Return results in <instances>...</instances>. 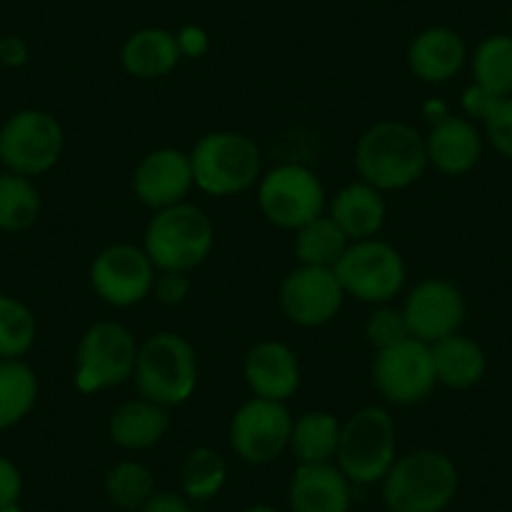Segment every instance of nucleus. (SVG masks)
<instances>
[{
  "mask_svg": "<svg viewBox=\"0 0 512 512\" xmlns=\"http://www.w3.org/2000/svg\"><path fill=\"white\" fill-rule=\"evenodd\" d=\"M63 128L51 113L28 108L16 113L0 131V161L8 171L38 176L51 171L63 154Z\"/></svg>",
  "mask_w": 512,
  "mask_h": 512,
  "instance_id": "obj_10",
  "label": "nucleus"
},
{
  "mask_svg": "<svg viewBox=\"0 0 512 512\" xmlns=\"http://www.w3.org/2000/svg\"><path fill=\"white\" fill-rule=\"evenodd\" d=\"M455 462L437 450L397 457L382 480V500L390 512H442L457 495Z\"/></svg>",
  "mask_w": 512,
  "mask_h": 512,
  "instance_id": "obj_2",
  "label": "nucleus"
},
{
  "mask_svg": "<svg viewBox=\"0 0 512 512\" xmlns=\"http://www.w3.org/2000/svg\"><path fill=\"white\" fill-rule=\"evenodd\" d=\"M487 139L502 156L512 159V96L500 98L485 118Z\"/></svg>",
  "mask_w": 512,
  "mask_h": 512,
  "instance_id": "obj_34",
  "label": "nucleus"
},
{
  "mask_svg": "<svg viewBox=\"0 0 512 512\" xmlns=\"http://www.w3.org/2000/svg\"><path fill=\"white\" fill-rule=\"evenodd\" d=\"M437 382L450 390H467L485 377L487 359L480 344L460 332L430 344Z\"/></svg>",
  "mask_w": 512,
  "mask_h": 512,
  "instance_id": "obj_24",
  "label": "nucleus"
},
{
  "mask_svg": "<svg viewBox=\"0 0 512 512\" xmlns=\"http://www.w3.org/2000/svg\"><path fill=\"white\" fill-rule=\"evenodd\" d=\"M337 467L352 485H374L397 460V427L382 407H362L339 432Z\"/></svg>",
  "mask_w": 512,
  "mask_h": 512,
  "instance_id": "obj_6",
  "label": "nucleus"
},
{
  "mask_svg": "<svg viewBox=\"0 0 512 512\" xmlns=\"http://www.w3.org/2000/svg\"><path fill=\"white\" fill-rule=\"evenodd\" d=\"M292 512H349L352 482L334 462L299 465L289 482Z\"/></svg>",
  "mask_w": 512,
  "mask_h": 512,
  "instance_id": "obj_18",
  "label": "nucleus"
},
{
  "mask_svg": "<svg viewBox=\"0 0 512 512\" xmlns=\"http://www.w3.org/2000/svg\"><path fill=\"white\" fill-rule=\"evenodd\" d=\"M28 58V46L23 38L11 36L0 41V61L8 63V66H23Z\"/></svg>",
  "mask_w": 512,
  "mask_h": 512,
  "instance_id": "obj_40",
  "label": "nucleus"
},
{
  "mask_svg": "<svg viewBox=\"0 0 512 512\" xmlns=\"http://www.w3.org/2000/svg\"><path fill=\"white\" fill-rule=\"evenodd\" d=\"M364 334H367V342L372 344L374 352L395 347V344L405 342V339L412 337L402 309L390 307V304H379V307L374 309L372 317L367 319Z\"/></svg>",
  "mask_w": 512,
  "mask_h": 512,
  "instance_id": "obj_33",
  "label": "nucleus"
},
{
  "mask_svg": "<svg viewBox=\"0 0 512 512\" xmlns=\"http://www.w3.org/2000/svg\"><path fill=\"white\" fill-rule=\"evenodd\" d=\"M194 186L209 196H236L262 176V151L239 131H211L189 154Z\"/></svg>",
  "mask_w": 512,
  "mask_h": 512,
  "instance_id": "obj_5",
  "label": "nucleus"
},
{
  "mask_svg": "<svg viewBox=\"0 0 512 512\" xmlns=\"http://www.w3.org/2000/svg\"><path fill=\"white\" fill-rule=\"evenodd\" d=\"M41 216V196L28 176L0 174V229L26 231Z\"/></svg>",
  "mask_w": 512,
  "mask_h": 512,
  "instance_id": "obj_28",
  "label": "nucleus"
},
{
  "mask_svg": "<svg viewBox=\"0 0 512 512\" xmlns=\"http://www.w3.org/2000/svg\"><path fill=\"white\" fill-rule=\"evenodd\" d=\"M359 179L384 191H400L415 184L427 169L425 136L402 121L374 123L354 149Z\"/></svg>",
  "mask_w": 512,
  "mask_h": 512,
  "instance_id": "obj_1",
  "label": "nucleus"
},
{
  "mask_svg": "<svg viewBox=\"0 0 512 512\" xmlns=\"http://www.w3.org/2000/svg\"><path fill=\"white\" fill-rule=\"evenodd\" d=\"M339 425L332 412L314 410L304 412L292 425L289 450L299 460V465H314V462H332L339 447Z\"/></svg>",
  "mask_w": 512,
  "mask_h": 512,
  "instance_id": "obj_25",
  "label": "nucleus"
},
{
  "mask_svg": "<svg viewBox=\"0 0 512 512\" xmlns=\"http://www.w3.org/2000/svg\"><path fill=\"white\" fill-rule=\"evenodd\" d=\"M139 512H194L191 500L176 492H154L149 502Z\"/></svg>",
  "mask_w": 512,
  "mask_h": 512,
  "instance_id": "obj_39",
  "label": "nucleus"
},
{
  "mask_svg": "<svg viewBox=\"0 0 512 512\" xmlns=\"http://www.w3.org/2000/svg\"><path fill=\"white\" fill-rule=\"evenodd\" d=\"M226 460L211 447H196L181 465V492L191 502H206L221 492L226 482Z\"/></svg>",
  "mask_w": 512,
  "mask_h": 512,
  "instance_id": "obj_29",
  "label": "nucleus"
},
{
  "mask_svg": "<svg viewBox=\"0 0 512 512\" xmlns=\"http://www.w3.org/2000/svg\"><path fill=\"white\" fill-rule=\"evenodd\" d=\"M402 314L412 337L435 344L460 332L465 322V297L447 279H425L405 299Z\"/></svg>",
  "mask_w": 512,
  "mask_h": 512,
  "instance_id": "obj_15",
  "label": "nucleus"
},
{
  "mask_svg": "<svg viewBox=\"0 0 512 512\" xmlns=\"http://www.w3.org/2000/svg\"><path fill=\"white\" fill-rule=\"evenodd\" d=\"M329 216L349 241L374 239L387 219V204H384L382 191L359 179L334 196Z\"/></svg>",
  "mask_w": 512,
  "mask_h": 512,
  "instance_id": "obj_21",
  "label": "nucleus"
},
{
  "mask_svg": "<svg viewBox=\"0 0 512 512\" xmlns=\"http://www.w3.org/2000/svg\"><path fill=\"white\" fill-rule=\"evenodd\" d=\"M467 58L465 41L452 28L435 26L422 31L407 51L412 76L425 83H445L462 71Z\"/></svg>",
  "mask_w": 512,
  "mask_h": 512,
  "instance_id": "obj_20",
  "label": "nucleus"
},
{
  "mask_svg": "<svg viewBox=\"0 0 512 512\" xmlns=\"http://www.w3.org/2000/svg\"><path fill=\"white\" fill-rule=\"evenodd\" d=\"M134 382L139 397L156 405H184L199 384L196 349L176 332L154 334L139 347Z\"/></svg>",
  "mask_w": 512,
  "mask_h": 512,
  "instance_id": "obj_4",
  "label": "nucleus"
},
{
  "mask_svg": "<svg viewBox=\"0 0 512 512\" xmlns=\"http://www.w3.org/2000/svg\"><path fill=\"white\" fill-rule=\"evenodd\" d=\"M294 234H297L294 236V254H297L299 264H307V267L334 269L347 246L352 244L344 231L334 224L332 216L324 214L304 224Z\"/></svg>",
  "mask_w": 512,
  "mask_h": 512,
  "instance_id": "obj_26",
  "label": "nucleus"
},
{
  "mask_svg": "<svg viewBox=\"0 0 512 512\" xmlns=\"http://www.w3.org/2000/svg\"><path fill=\"white\" fill-rule=\"evenodd\" d=\"M0 512H21V510H18V505H11V507H6V510H0Z\"/></svg>",
  "mask_w": 512,
  "mask_h": 512,
  "instance_id": "obj_42",
  "label": "nucleus"
},
{
  "mask_svg": "<svg viewBox=\"0 0 512 512\" xmlns=\"http://www.w3.org/2000/svg\"><path fill=\"white\" fill-rule=\"evenodd\" d=\"M36 342V317L18 299L0 294V359H18Z\"/></svg>",
  "mask_w": 512,
  "mask_h": 512,
  "instance_id": "obj_32",
  "label": "nucleus"
},
{
  "mask_svg": "<svg viewBox=\"0 0 512 512\" xmlns=\"http://www.w3.org/2000/svg\"><path fill=\"white\" fill-rule=\"evenodd\" d=\"M344 297L347 294L334 269L307 267V264L292 269L279 287V307L284 317L307 329L332 322L342 309Z\"/></svg>",
  "mask_w": 512,
  "mask_h": 512,
  "instance_id": "obj_14",
  "label": "nucleus"
},
{
  "mask_svg": "<svg viewBox=\"0 0 512 512\" xmlns=\"http://www.w3.org/2000/svg\"><path fill=\"white\" fill-rule=\"evenodd\" d=\"M38 400V379L21 359H0V430L18 425Z\"/></svg>",
  "mask_w": 512,
  "mask_h": 512,
  "instance_id": "obj_27",
  "label": "nucleus"
},
{
  "mask_svg": "<svg viewBox=\"0 0 512 512\" xmlns=\"http://www.w3.org/2000/svg\"><path fill=\"white\" fill-rule=\"evenodd\" d=\"M244 512H279V510L272 505H251V507H246Z\"/></svg>",
  "mask_w": 512,
  "mask_h": 512,
  "instance_id": "obj_41",
  "label": "nucleus"
},
{
  "mask_svg": "<svg viewBox=\"0 0 512 512\" xmlns=\"http://www.w3.org/2000/svg\"><path fill=\"white\" fill-rule=\"evenodd\" d=\"M475 83L495 96H512V36H490L472 56Z\"/></svg>",
  "mask_w": 512,
  "mask_h": 512,
  "instance_id": "obj_30",
  "label": "nucleus"
},
{
  "mask_svg": "<svg viewBox=\"0 0 512 512\" xmlns=\"http://www.w3.org/2000/svg\"><path fill=\"white\" fill-rule=\"evenodd\" d=\"M191 189H194L191 159L179 149L151 151L134 171L136 199L154 211L184 204Z\"/></svg>",
  "mask_w": 512,
  "mask_h": 512,
  "instance_id": "obj_16",
  "label": "nucleus"
},
{
  "mask_svg": "<svg viewBox=\"0 0 512 512\" xmlns=\"http://www.w3.org/2000/svg\"><path fill=\"white\" fill-rule=\"evenodd\" d=\"M425 146L427 164L447 176L467 174L475 169L482 156V139L477 128L460 116H447L437 121L425 136Z\"/></svg>",
  "mask_w": 512,
  "mask_h": 512,
  "instance_id": "obj_19",
  "label": "nucleus"
},
{
  "mask_svg": "<svg viewBox=\"0 0 512 512\" xmlns=\"http://www.w3.org/2000/svg\"><path fill=\"white\" fill-rule=\"evenodd\" d=\"M292 425L294 417L284 402L251 397L231 417V450L249 465H269L289 450Z\"/></svg>",
  "mask_w": 512,
  "mask_h": 512,
  "instance_id": "obj_13",
  "label": "nucleus"
},
{
  "mask_svg": "<svg viewBox=\"0 0 512 512\" xmlns=\"http://www.w3.org/2000/svg\"><path fill=\"white\" fill-rule=\"evenodd\" d=\"M244 379L254 397L287 402L302 382L299 359L287 344L259 342L246 352Z\"/></svg>",
  "mask_w": 512,
  "mask_h": 512,
  "instance_id": "obj_17",
  "label": "nucleus"
},
{
  "mask_svg": "<svg viewBox=\"0 0 512 512\" xmlns=\"http://www.w3.org/2000/svg\"><path fill=\"white\" fill-rule=\"evenodd\" d=\"M497 101H500V96H495V93L485 91V88L477 86V83H475V86L467 88L465 96H462V108H465V111L470 113V116L482 118V121H485L487 113H490L492 108H495Z\"/></svg>",
  "mask_w": 512,
  "mask_h": 512,
  "instance_id": "obj_37",
  "label": "nucleus"
},
{
  "mask_svg": "<svg viewBox=\"0 0 512 512\" xmlns=\"http://www.w3.org/2000/svg\"><path fill=\"white\" fill-rule=\"evenodd\" d=\"M372 382L392 405H417L437 384L432 347L410 337L395 347L374 352Z\"/></svg>",
  "mask_w": 512,
  "mask_h": 512,
  "instance_id": "obj_12",
  "label": "nucleus"
},
{
  "mask_svg": "<svg viewBox=\"0 0 512 512\" xmlns=\"http://www.w3.org/2000/svg\"><path fill=\"white\" fill-rule=\"evenodd\" d=\"M259 209L274 226L287 231L302 229L322 216L327 194L319 176L309 166L282 164L259 179Z\"/></svg>",
  "mask_w": 512,
  "mask_h": 512,
  "instance_id": "obj_9",
  "label": "nucleus"
},
{
  "mask_svg": "<svg viewBox=\"0 0 512 512\" xmlns=\"http://www.w3.org/2000/svg\"><path fill=\"white\" fill-rule=\"evenodd\" d=\"M139 344L118 322H96L86 329L76 349V387L101 392L134 379Z\"/></svg>",
  "mask_w": 512,
  "mask_h": 512,
  "instance_id": "obj_8",
  "label": "nucleus"
},
{
  "mask_svg": "<svg viewBox=\"0 0 512 512\" xmlns=\"http://www.w3.org/2000/svg\"><path fill=\"white\" fill-rule=\"evenodd\" d=\"M181 58L184 56H181L176 36L164 28H141L131 33L121 48V63L126 73L141 81L169 76L179 66Z\"/></svg>",
  "mask_w": 512,
  "mask_h": 512,
  "instance_id": "obj_23",
  "label": "nucleus"
},
{
  "mask_svg": "<svg viewBox=\"0 0 512 512\" xmlns=\"http://www.w3.org/2000/svg\"><path fill=\"white\" fill-rule=\"evenodd\" d=\"M156 482L146 465L136 460H123L108 470L106 495L111 505L126 512H139L154 497Z\"/></svg>",
  "mask_w": 512,
  "mask_h": 512,
  "instance_id": "obj_31",
  "label": "nucleus"
},
{
  "mask_svg": "<svg viewBox=\"0 0 512 512\" xmlns=\"http://www.w3.org/2000/svg\"><path fill=\"white\" fill-rule=\"evenodd\" d=\"M214 224L194 204L154 211L144 234V251L156 272H184L201 267L214 249Z\"/></svg>",
  "mask_w": 512,
  "mask_h": 512,
  "instance_id": "obj_3",
  "label": "nucleus"
},
{
  "mask_svg": "<svg viewBox=\"0 0 512 512\" xmlns=\"http://www.w3.org/2000/svg\"><path fill=\"white\" fill-rule=\"evenodd\" d=\"M93 294L108 307H134L154 292L156 267L144 246L113 244L98 251L88 269Z\"/></svg>",
  "mask_w": 512,
  "mask_h": 512,
  "instance_id": "obj_11",
  "label": "nucleus"
},
{
  "mask_svg": "<svg viewBox=\"0 0 512 512\" xmlns=\"http://www.w3.org/2000/svg\"><path fill=\"white\" fill-rule=\"evenodd\" d=\"M169 422V407L136 397L113 410L108 435L123 450H149L164 440Z\"/></svg>",
  "mask_w": 512,
  "mask_h": 512,
  "instance_id": "obj_22",
  "label": "nucleus"
},
{
  "mask_svg": "<svg viewBox=\"0 0 512 512\" xmlns=\"http://www.w3.org/2000/svg\"><path fill=\"white\" fill-rule=\"evenodd\" d=\"M191 292V279L184 272H159L154 282V294L164 304H181Z\"/></svg>",
  "mask_w": 512,
  "mask_h": 512,
  "instance_id": "obj_35",
  "label": "nucleus"
},
{
  "mask_svg": "<svg viewBox=\"0 0 512 512\" xmlns=\"http://www.w3.org/2000/svg\"><path fill=\"white\" fill-rule=\"evenodd\" d=\"M23 492V477L11 460L0 457V510L18 505Z\"/></svg>",
  "mask_w": 512,
  "mask_h": 512,
  "instance_id": "obj_36",
  "label": "nucleus"
},
{
  "mask_svg": "<svg viewBox=\"0 0 512 512\" xmlns=\"http://www.w3.org/2000/svg\"><path fill=\"white\" fill-rule=\"evenodd\" d=\"M339 284L347 297L364 304H390L402 292L407 279L405 259L387 241L364 239L352 241L334 267Z\"/></svg>",
  "mask_w": 512,
  "mask_h": 512,
  "instance_id": "obj_7",
  "label": "nucleus"
},
{
  "mask_svg": "<svg viewBox=\"0 0 512 512\" xmlns=\"http://www.w3.org/2000/svg\"><path fill=\"white\" fill-rule=\"evenodd\" d=\"M176 43H179L181 56L186 58H201L209 51V36L204 28L199 26H186L176 33Z\"/></svg>",
  "mask_w": 512,
  "mask_h": 512,
  "instance_id": "obj_38",
  "label": "nucleus"
}]
</instances>
